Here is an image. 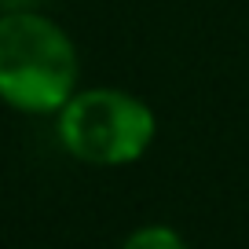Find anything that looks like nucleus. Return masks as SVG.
<instances>
[{
  "instance_id": "obj_2",
  "label": "nucleus",
  "mask_w": 249,
  "mask_h": 249,
  "mask_svg": "<svg viewBox=\"0 0 249 249\" xmlns=\"http://www.w3.org/2000/svg\"><path fill=\"white\" fill-rule=\"evenodd\" d=\"M55 132L70 158L85 165H132L158 132L154 110L121 88H77L55 114Z\"/></svg>"
},
{
  "instance_id": "obj_4",
  "label": "nucleus",
  "mask_w": 249,
  "mask_h": 249,
  "mask_svg": "<svg viewBox=\"0 0 249 249\" xmlns=\"http://www.w3.org/2000/svg\"><path fill=\"white\" fill-rule=\"evenodd\" d=\"M40 0H0V11H37Z\"/></svg>"
},
{
  "instance_id": "obj_3",
  "label": "nucleus",
  "mask_w": 249,
  "mask_h": 249,
  "mask_svg": "<svg viewBox=\"0 0 249 249\" xmlns=\"http://www.w3.org/2000/svg\"><path fill=\"white\" fill-rule=\"evenodd\" d=\"M121 249H187V242L165 224H147V227L128 234L121 242Z\"/></svg>"
},
{
  "instance_id": "obj_1",
  "label": "nucleus",
  "mask_w": 249,
  "mask_h": 249,
  "mask_svg": "<svg viewBox=\"0 0 249 249\" xmlns=\"http://www.w3.org/2000/svg\"><path fill=\"white\" fill-rule=\"evenodd\" d=\"M77 48L40 11H0V99L22 114H59L77 92Z\"/></svg>"
}]
</instances>
